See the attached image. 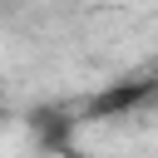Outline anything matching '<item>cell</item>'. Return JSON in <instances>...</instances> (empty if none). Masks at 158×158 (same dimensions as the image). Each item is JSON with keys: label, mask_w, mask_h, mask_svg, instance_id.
I'll use <instances>...</instances> for the list:
<instances>
[{"label": "cell", "mask_w": 158, "mask_h": 158, "mask_svg": "<svg viewBox=\"0 0 158 158\" xmlns=\"http://www.w3.org/2000/svg\"><path fill=\"white\" fill-rule=\"evenodd\" d=\"M74 158H104V153H74Z\"/></svg>", "instance_id": "1"}]
</instances>
